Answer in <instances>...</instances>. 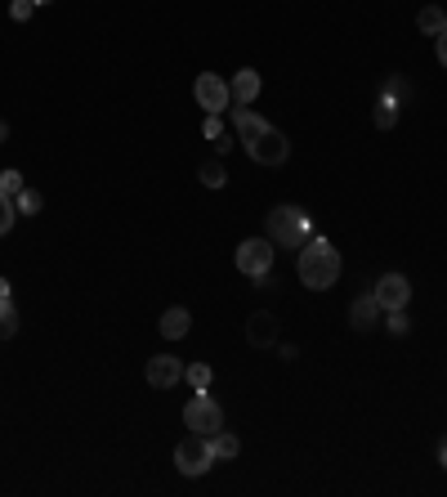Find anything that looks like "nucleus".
Wrapping results in <instances>:
<instances>
[{"instance_id":"f257e3e1","label":"nucleus","mask_w":447,"mask_h":497,"mask_svg":"<svg viewBox=\"0 0 447 497\" xmlns=\"http://www.w3.org/2000/svg\"><path fill=\"white\" fill-rule=\"evenodd\" d=\"M340 251L327 242V238H309L305 247H300V256H295V278L305 282L309 292H327V287H336L340 282Z\"/></svg>"},{"instance_id":"f03ea898","label":"nucleus","mask_w":447,"mask_h":497,"mask_svg":"<svg viewBox=\"0 0 447 497\" xmlns=\"http://www.w3.org/2000/svg\"><path fill=\"white\" fill-rule=\"evenodd\" d=\"M264 238L273 242V247H286V251H300L309 238H314V225H309V216L300 206H273L269 210V220H264Z\"/></svg>"},{"instance_id":"7ed1b4c3","label":"nucleus","mask_w":447,"mask_h":497,"mask_svg":"<svg viewBox=\"0 0 447 497\" xmlns=\"http://www.w3.org/2000/svg\"><path fill=\"white\" fill-rule=\"evenodd\" d=\"M184 425H188V435H215V431H224V412H219V403L206 394V390H197L193 399H188V408H184Z\"/></svg>"},{"instance_id":"20e7f679","label":"nucleus","mask_w":447,"mask_h":497,"mask_svg":"<svg viewBox=\"0 0 447 497\" xmlns=\"http://www.w3.org/2000/svg\"><path fill=\"white\" fill-rule=\"evenodd\" d=\"M246 149V157L255 162V166H282L286 157H291V144H286V134L277 130V126H264L251 144H242Z\"/></svg>"},{"instance_id":"39448f33","label":"nucleus","mask_w":447,"mask_h":497,"mask_svg":"<svg viewBox=\"0 0 447 497\" xmlns=\"http://www.w3.org/2000/svg\"><path fill=\"white\" fill-rule=\"evenodd\" d=\"M273 256H277V251H273V242H269V238H246V242L238 247V256H233V260H238V269H242L246 278H255V282H260V278H269V273H273Z\"/></svg>"},{"instance_id":"423d86ee","label":"nucleus","mask_w":447,"mask_h":497,"mask_svg":"<svg viewBox=\"0 0 447 497\" xmlns=\"http://www.w3.org/2000/svg\"><path fill=\"white\" fill-rule=\"evenodd\" d=\"M175 466L188 475V479H197V475H206L210 466H215V453H210V440L206 435H188L179 448H175Z\"/></svg>"},{"instance_id":"0eeeda50","label":"nucleus","mask_w":447,"mask_h":497,"mask_svg":"<svg viewBox=\"0 0 447 497\" xmlns=\"http://www.w3.org/2000/svg\"><path fill=\"white\" fill-rule=\"evenodd\" d=\"M193 99H197V108L219 112V117H224V108H233L229 81H224L219 73H201V77H197V86H193Z\"/></svg>"},{"instance_id":"6e6552de","label":"nucleus","mask_w":447,"mask_h":497,"mask_svg":"<svg viewBox=\"0 0 447 497\" xmlns=\"http://www.w3.org/2000/svg\"><path fill=\"white\" fill-rule=\"evenodd\" d=\"M143 377H148L153 390H170V386L184 381V359H175V354H153L148 368H143Z\"/></svg>"},{"instance_id":"1a4fd4ad","label":"nucleus","mask_w":447,"mask_h":497,"mask_svg":"<svg viewBox=\"0 0 447 497\" xmlns=\"http://www.w3.org/2000/svg\"><path fill=\"white\" fill-rule=\"evenodd\" d=\"M371 296L381 301V310H407V301H412V282H407L403 273H385Z\"/></svg>"},{"instance_id":"9d476101","label":"nucleus","mask_w":447,"mask_h":497,"mask_svg":"<svg viewBox=\"0 0 447 497\" xmlns=\"http://www.w3.org/2000/svg\"><path fill=\"white\" fill-rule=\"evenodd\" d=\"M381 314H385L381 301L367 292V296H358V301L349 305V327H353V332H371V327H381Z\"/></svg>"},{"instance_id":"9b49d317","label":"nucleus","mask_w":447,"mask_h":497,"mask_svg":"<svg viewBox=\"0 0 447 497\" xmlns=\"http://www.w3.org/2000/svg\"><path fill=\"white\" fill-rule=\"evenodd\" d=\"M229 95H233V108H251V103L260 99V73H255V67H242V73H233Z\"/></svg>"},{"instance_id":"f8f14e48","label":"nucleus","mask_w":447,"mask_h":497,"mask_svg":"<svg viewBox=\"0 0 447 497\" xmlns=\"http://www.w3.org/2000/svg\"><path fill=\"white\" fill-rule=\"evenodd\" d=\"M246 340L255 345V349H269V345H277V318L273 314H251L246 318Z\"/></svg>"},{"instance_id":"ddd939ff","label":"nucleus","mask_w":447,"mask_h":497,"mask_svg":"<svg viewBox=\"0 0 447 497\" xmlns=\"http://www.w3.org/2000/svg\"><path fill=\"white\" fill-rule=\"evenodd\" d=\"M233 126H238V144H251V139L269 126L255 108H233Z\"/></svg>"},{"instance_id":"4468645a","label":"nucleus","mask_w":447,"mask_h":497,"mask_svg":"<svg viewBox=\"0 0 447 497\" xmlns=\"http://www.w3.org/2000/svg\"><path fill=\"white\" fill-rule=\"evenodd\" d=\"M157 327H162V336H166V340H179V336H188L193 314H188L184 305H175V310H166V314H162V323H157Z\"/></svg>"},{"instance_id":"2eb2a0df","label":"nucleus","mask_w":447,"mask_h":497,"mask_svg":"<svg viewBox=\"0 0 447 497\" xmlns=\"http://www.w3.org/2000/svg\"><path fill=\"white\" fill-rule=\"evenodd\" d=\"M416 27H420V32H425V36H438V32H443V27H447V14H443V10H438V5H425V10H420V14H416Z\"/></svg>"},{"instance_id":"dca6fc26","label":"nucleus","mask_w":447,"mask_h":497,"mask_svg":"<svg viewBox=\"0 0 447 497\" xmlns=\"http://www.w3.org/2000/svg\"><path fill=\"white\" fill-rule=\"evenodd\" d=\"M210 453H215V462H219V457H238L242 444H238V435H229V431H215V435H210Z\"/></svg>"},{"instance_id":"f3484780","label":"nucleus","mask_w":447,"mask_h":497,"mask_svg":"<svg viewBox=\"0 0 447 497\" xmlns=\"http://www.w3.org/2000/svg\"><path fill=\"white\" fill-rule=\"evenodd\" d=\"M197 180H201L206 188H224V184H229V171H224V162H201Z\"/></svg>"},{"instance_id":"a211bd4d","label":"nucleus","mask_w":447,"mask_h":497,"mask_svg":"<svg viewBox=\"0 0 447 497\" xmlns=\"http://www.w3.org/2000/svg\"><path fill=\"white\" fill-rule=\"evenodd\" d=\"M398 108H403V103L385 95V99L376 103V126H381V130H394V126H398Z\"/></svg>"},{"instance_id":"6ab92c4d","label":"nucleus","mask_w":447,"mask_h":497,"mask_svg":"<svg viewBox=\"0 0 447 497\" xmlns=\"http://www.w3.org/2000/svg\"><path fill=\"white\" fill-rule=\"evenodd\" d=\"M19 332V310H14V301H0V340H10Z\"/></svg>"},{"instance_id":"aec40b11","label":"nucleus","mask_w":447,"mask_h":497,"mask_svg":"<svg viewBox=\"0 0 447 497\" xmlns=\"http://www.w3.org/2000/svg\"><path fill=\"white\" fill-rule=\"evenodd\" d=\"M14 206H19V216H36V210L45 206V197H41L36 188H23V193L14 197Z\"/></svg>"},{"instance_id":"412c9836","label":"nucleus","mask_w":447,"mask_h":497,"mask_svg":"<svg viewBox=\"0 0 447 497\" xmlns=\"http://www.w3.org/2000/svg\"><path fill=\"white\" fill-rule=\"evenodd\" d=\"M14 220H19V206H14V197L0 193V238H5V233L14 229Z\"/></svg>"},{"instance_id":"4be33fe9","label":"nucleus","mask_w":447,"mask_h":497,"mask_svg":"<svg viewBox=\"0 0 447 497\" xmlns=\"http://www.w3.org/2000/svg\"><path fill=\"white\" fill-rule=\"evenodd\" d=\"M385 327H390L394 336H407V332H412V323H407V310H385Z\"/></svg>"},{"instance_id":"5701e85b","label":"nucleus","mask_w":447,"mask_h":497,"mask_svg":"<svg viewBox=\"0 0 447 497\" xmlns=\"http://www.w3.org/2000/svg\"><path fill=\"white\" fill-rule=\"evenodd\" d=\"M184 377H188L197 390H210V377H215V372H210L206 363H193V368H184Z\"/></svg>"},{"instance_id":"b1692460","label":"nucleus","mask_w":447,"mask_h":497,"mask_svg":"<svg viewBox=\"0 0 447 497\" xmlns=\"http://www.w3.org/2000/svg\"><path fill=\"white\" fill-rule=\"evenodd\" d=\"M27 184H23V175L19 171H5V175H0V193H5V197H19Z\"/></svg>"},{"instance_id":"393cba45","label":"nucleus","mask_w":447,"mask_h":497,"mask_svg":"<svg viewBox=\"0 0 447 497\" xmlns=\"http://www.w3.org/2000/svg\"><path fill=\"white\" fill-rule=\"evenodd\" d=\"M32 10H36V0H14V5H10V19H14V23H27Z\"/></svg>"},{"instance_id":"a878e982","label":"nucleus","mask_w":447,"mask_h":497,"mask_svg":"<svg viewBox=\"0 0 447 497\" xmlns=\"http://www.w3.org/2000/svg\"><path fill=\"white\" fill-rule=\"evenodd\" d=\"M201 134H206V139H224V121H219V112H206V126H201Z\"/></svg>"},{"instance_id":"bb28decb","label":"nucleus","mask_w":447,"mask_h":497,"mask_svg":"<svg viewBox=\"0 0 447 497\" xmlns=\"http://www.w3.org/2000/svg\"><path fill=\"white\" fill-rule=\"evenodd\" d=\"M434 54H438V63L447 67V27H443V32L434 36Z\"/></svg>"},{"instance_id":"cd10ccee","label":"nucleus","mask_w":447,"mask_h":497,"mask_svg":"<svg viewBox=\"0 0 447 497\" xmlns=\"http://www.w3.org/2000/svg\"><path fill=\"white\" fill-rule=\"evenodd\" d=\"M438 466L447 470V440H438Z\"/></svg>"},{"instance_id":"c85d7f7f","label":"nucleus","mask_w":447,"mask_h":497,"mask_svg":"<svg viewBox=\"0 0 447 497\" xmlns=\"http://www.w3.org/2000/svg\"><path fill=\"white\" fill-rule=\"evenodd\" d=\"M0 301H10V278H0Z\"/></svg>"},{"instance_id":"c756f323","label":"nucleus","mask_w":447,"mask_h":497,"mask_svg":"<svg viewBox=\"0 0 447 497\" xmlns=\"http://www.w3.org/2000/svg\"><path fill=\"white\" fill-rule=\"evenodd\" d=\"M5 139H10V126H5V121H0V144H5Z\"/></svg>"},{"instance_id":"7c9ffc66","label":"nucleus","mask_w":447,"mask_h":497,"mask_svg":"<svg viewBox=\"0 0 447 497\" xmlns=\"http://www.w3.org/2000/svg\"><path fill=\"white\" fill-rule=\"evenodd\" d=\"M36 5H54V0H36Z\"/></svg>"}]
</instances>
